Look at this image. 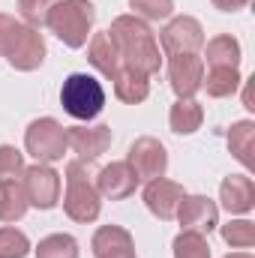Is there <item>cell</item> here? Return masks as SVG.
<instances>
[{
    "label": "cell",
    "mask_w": 255,
    "mask_h": 258,
    "mask_svg": "<svg viewBox=\"0 0 255 258\" xmlns=\"http://www.w3.org/2000/svg\"><path fill=\"white\" fill-rule=\"evenodd\" d=\"M108 39L114 42L117 54H120V63H126L129 69H138L144 75L156 72L159 69V45L150 33V27L144 21H138L135 15H120L114 18L111 30H108Z\"/></svg>",
    "instance_id": "6da1fadb"
},
{
    "label": "cell",
    "mask_w": 255,
    "mask_h": 258,
    "mask_svg": "<svg viewBox=\"0 0 255 258\" xmlns=\"http://www.w3.org/2000/svg\"><path fill=\"white\" fill-rule=\"evenodd\" d=\"M93 18H96V9L87 0H57L48 12V27L69 48H81L90 36Z\"/></svg>",
    "instance_id": "7a4b0ae2"
},
{
    "label": "cell",
    "mask_w": 255,
    "mask_h": 258,
    "mask_svg": "<svg viewBox=\"0 0 255 258\" xmlns=\"http://www.w3.org/2000/svg\"><path fill=\"white\" fill-rule=\"evenodd\" d=\"M63 207L69 219L75 222H93L99 216V189L90 180V171L81 162H69L66 165V198Z\"/></svg>",
    "instance_id": "3957f363"
},
{
    "label": "cell",
    "mask_w": 255,
    "mask_h": 258,
    "mask_svg": "<svg viewBox=\"0 0 255 258\" xmlns=\"http://www.w3.org/2000/svg\"><path fill=\"white\" fill-rule=\"evenodd\" d=\"M60 102H63L66 114H72L75 120H93L102 111V105H105V90H102V84L93 75L72 72L63 81Z\"/></svg>",
    "instance_id": "277c9868"
},
{
    "label": "cell",
    "mask_w": 255,
    "mask_h": 258,
    "mask_svg": "<svg viewBox=\"0 0 255 258\" xmlns=\"http://www.w3.org/2000/svg\"><path fill=\"white\" fill-rule=\"evenodd\" d=\"M24 144H27V150L45 165V162H57V159H63L66 153V129L57 123V120H51V117H42V120H36V123H30L27 129V135H24Z\"/></svg>",
    "instance_id": "5b68a950"
},
{
    "label": "cell",
    "mask_w": 255,
    "mask_h": 258,
    "mask_svg": "<svg viewBox=\"0 0 255 258\" xmlns=\"http://www.w3.org/2000/svg\"><path fill=\"white\" fill-rule=\"evenodd\" d=\"M129 165H132V171H135V177H138V183L141 180H156V177H162L165 174V165H168V156H165V147L156 141V138H138L135 144H132V150H129Z\"/></svg>",
    "instance_id": "8992f818"
},
{
    "label": "cell",
    "mask_w": 255,
    "mask_h": 258,
    "mask_svg": "<svg viewBox=\"0 0 255 258\" xmlns=\"http://www.w3.org/2000/svg\"><path fill=\"white\" fill-rule=\"evenodd\" d=\"M21 183H24L27 201H30L33 207L48 210V207H54L57 198H60V177H57V171H51V168L42 165V162L33 165V168H27Z\"/></svg>",
    "instance_id": "52a82bcc"
},
{
    "label": "cell",
    "mask_w": 255,
    "mask_h": 258,
    "mask_svg": "<svg viewBox=\"0 0 255 258\" xmlns=\"http://www.w3.org/2000/svg\"><path fill=\"white\" fill-rule=\"evenodd\" d=\"M204 45L201 24L195 18H174L162 30V48L165 54H195Z\"/></svg>",
    "instance_id": "ba28073f"
},
{
    "label": "cell",
    "mask_w": 255,
    "mask_h": 258,
    "mask_svg": "<svg viewBox=\"0 0 255 258\" xmlns=\"http://www.w3.org/2000/svg\"><path fill=\"white\" fill-rule=\"evenodd\" d=\"M168 78H171L174 93L180 99H189L192 93L201 87L204 63L195 54H171V60H168Z\"/></svg>",
    "instance_id": "9c48e42d"
},
{
    "label": "cell",
    "mask_w": 255,
    "mask_h": 258,
    "mask_svg": "<svg viewBox=\"0 0 255 258\" xmlns=\"http://www.w3.org/2000/svg\"><path fill=\"white\" fill-rule=\"evenodd\" d=\"M183 225V231H195V234H204L216 225V204L204 195H183V201L177 204V213H174Z\"/></svg>",
    "instance_id": "30bf717a"
},
{
    "label": "cell",
    "mask_w": 255,
    "mask_h": 258,
    "mask_svg": "<svg viewBox=\"0 0 255 258\" xmlns=\"http://www.w3.org/2000/svg\"><path fill=\"white\" fill-rule=\"evenodd\" d=\"M66 144L81 156V159H96L111 147V126H72L66 129Z\"/></svg>",
    "instance_id": "8fae6325"
},
{
    "label": "cell",
    "mask_w": 255,
    "mask_h": 258,
    "mask_svg": "<svg viewBox=\"0 0 255 258\" xmlns=\"http://www.w3.org/2000/svg\"><path fill=\"white\" fill-rule=\"evenodd\" d=\"M180 201H183V186H177V183H171V180H165V177L150 180L147 189H144V204H147V210H150L153 216H159V219H171V216L177 213V204H180Z\"/></svg>",
    "instance_id": "7c38bea8"
},
{
    "label": "cell",
    "mask_w": 255,
    "mask_h": 258,
    "mask_svg": "<svg viewBox=\"0 0 255 258\" xmlns=\"http://www.w3.org/2000/svg\"><path fill=\"white\" fill-rule=\"evenodd\" d=\"M42 57H45V42L36 33V27H21V33L15 36V42H12V48L6 54V60L15 69L30 72V69H36L42 63Z\"/></svg>",
    "instance_id": "4fadbf2b"
},
{
    "label": "cell",
    "mask_w": 255,
    "mask_h": 258,
    "mask_svg": "<svg viewBox=\"0 0 255 258\" xmlns=\"http://www.w3.org/2000/svg\"><path fill=\"white\" fill-rule=\"evenodd\" d=\"M135 186H138V177H135L129 162H111L96 177L99 195H108V198H129L135 192Z\"/></svg>",
    "instance_id": "5bb4252c"
},
{
    "label": "cell",
    "mask_w": 255,
    "mask_h": 258,
    "mask_svg": "<svg viewBox=\"0 0 255 258\" xmlns=\"http://www.w3.org/2000/svg\"><path fill=\"white\" fill-rule=\"evenodd\" d=\"M93 255L96 258H135L132 237L120 225H102L93 234Z\"/></svg>",
    "instance_id": "9a60e30c"
},
{
    "label": "cell",
    "mask_w": 255,
    "mask_h": 258,
    "mask_svg": "<svg viewBox=\"0 0 255 258\" xmlns=\"http://www.w3.org/2000/svg\"><path fill=\"white\" fill-rule=\"evenodd\" d=\"M219 195H222V207L228 213H246L255 204V186H252V180L243 177V174L225 177L222 186H219Z\"/></svg>",
    "instance_id": "2e32d148"
},
{
    "label": "cell",
    "mask_w": 255,
    "mask_h": 258,
    "mask_svg": "<svg viewBox=\"0 0 255 258\" xmlns=\"http://www.w3.org/2000/svg\"><path fill=\"white\" fill-rule=\"evenodd\" d=\"M87 60L96 66L105 78H117V72L123 69L120 66V54H117V48H114V42L108 39V33H96L93 39H90V48H87Z\"/></svg>",
    "instance_id": "e0dca14e"
},
{
    "label": "cell",
    "mask_w": 255,
    "mask_h": 258,
    "mask_svg": "<svg viewBox=\"0 0 255 258\" xmlns=\"http://www.w3.org/2000/svg\"><path fill=\"white\" fill-rule=\"evenodd\" d=\"M27 192H24V183L21 177H12V180H3L0 183V222H15L27 213Z\"/></svg>",
    "instance_id": "ac0fdd59"
},
{
    "label": "cell",
    "mask_w": 255,
    "mask_h": 258,
    "mask_svg": "<svg viewBox=\"0 0 255 258\" xmlns=\"http://www.w3.org/2000/svg\"><path fill=\"white\" fill-rule=\"evenodd\" d=\"M114 93H117V99H123V102H144L147 99V93H150V84H147V75L144 72H138V69H129L123 66L120 72H117V78H114Z\"/></svg>",
    "instance_id": "d6986e66"
},
{
    "label": "cell",
    "mask_w": 255,
    "mask_h": 258,
    "mask_svg": "<svg viewBox=\"0 0 255 258\" xmlns=\"http://www.w3.org/2000/svg\"><path fill=\"white\" fill-rule=\"evenodd\" d=\"M201 117H204V111H201V105L192 102V99H180V102H174V105H171V114H168L171 129L180 132V135L195 132V129L201 126Z\"/></svg>",
    "instance_id": "ffe728a7"
},
{
    "label": "cell",
    "mask_w": 255,
    "mask_h": 258,
    "mask_svg": "<svg viewBox=\"0 0 255 258\" xmlns=\"http://www.w3.org/2000/svg\"><path fill=\"white\" fill-rule=\"evenodd\" d=\"M207 63H210V69H216V66L237 69V63H240V45H237V39H231V36L210 39L207 42Z\"/></svg>",
    "instance_id": "44dd1931"
},
{
    "label": "cell",
    "mask_w": 255,
    "mask_h": 258,
    "mask_svg": "<svg viewBox=\"0 0 255 258\" xmlns=\"http://www.w3.org/2000/svg\"><path fill=\"white\" fill-rule=\"evenodd\" d=\"M201 84L207 87L210 96L222 99V96H231V93L237 90L240 75H237V69H231V66H216V69L207 72V78H201Z\"/></svg>",
    "instance_id": "7402d4cb"
},
{
    "label": "cell",
    "mask_w": 255,
    "mask_h": 258,
    "mask_svg": "<svg viewBox=\"0 0 255 258\" xmlns=\"http://www.w3.org/2000/svg\"><path fill=\"white\" fill-rule=\"evenodd\" d=\"M228 147H231V153L249 168L252 165V147H255V126L249 120H243V123H234L231 132H228Z\"/></svg>",
    "instance_id": "603a6c76"
},
{
    "label": "cell",
    "mask_w": 255,
    "mask_h": 258,
    "mask_svg": "<svg viewBox=\"0 0 255 258\" xmlns=\"http://www.w3.org/2000/svg\"><path fill=\"white\" fill-rule=\"evenodd\" d=\"M36 258H78V243L69 234H51L39 243Z\"/></svg>",
    "instance_id": "cb8c5ba5"
},
{
    "label": "cell",
    "mask_w": 255,
    "mask_h": 258,
    "mask_svg": "<svg viewBox=\"0 0 255 258\" xmlns=\"http://www.w3.org/2000/svg\"><path fill=\"white\" fill-rule=\"evenodd\" d=\"M174 258H210V246H207L204 234L183 231L174 240Z\"/></svg>",
    "instance_id": "d4e9b609"
},
{
    "label": "cell",
    "mask_w": 255,
    "mask_h": 258,
    "mask_svg": "<svg viewBox=\"0 0 255 258\" xmlns=\"http://www.w3.org/2000/svg\"><path fill=\"white\" fill-rule=\"evenodd\" d=\"M30 252V243L15 228H0V258H24Z\"/></svg>",
    "instance_id": "484cf974"
},
{
    "label": "cell",
    "mask_w": 255,
    "mask_h": 258,
    "mask_svg": "<svg viewBox=\"0 0 255 258\" xmlns=\"http://www.w3.org/2000/svg\"><path fill=\"white\" fill-rule=\"evenodd\" d=\"M54 0H18V12L30 27H42L48 24V12H51Z\"/></svg>",
    "instance_id": "4316f807"
},
{
    "label": "cell",
    "mask_w": 255,
    "mask_h": 258,
    "mask_svg": "<svg viewBox=\"0 0 255 258\" xmlns=\"http://www.w3.org/2000/svg\"><path fill=\"white\" fill-rule=\"evenodd\" d=\"M222 237H225L231 246L246 249V246H252L255 243V225L252 222H246V219H240V222H228V225L222 228Z\"/></svg>",
    "instance_id": "83f0119b"
},
{
    "label": "cell",
    "mask_w": 255,
    "mask_h": 258,
    "mask_svg": "<svg viewBox=\"0 0 255 258\" xmlns=\"http://www.w3.org/2000/svg\"><path fill=\"white\" fill-rule=\"evenodd\" d=\"M129 6L135 9V15H144L150 21H159V18H168L174 3L171 0H129Z\"/></svg>",
    "instance_id": "f1b7e54d"
},
{
    "label": "cell",
    "mask_w": 255,
    "mask_h": 258,
    "mask_svg": "<svg viewBox=\"0 0 255 258\" xmlns=\"http://www.w3.org/2000/svg\"><path fill=\"white\" fill-rule=\"evenodd\" d=\"M21 171H24V159H21V153H18L15 147L3 144V147H0V183L18 177Z\"/></svg>",
    "instance_id": "f546056e"
},
{
    "label": "cell",
    "mask_w": 255,
    "mask_h": 258,
    "mask_svg": "<svg viewBox=\"0 0 255 258\" xmlns=\"http://www.w3.org/2000/svg\"><path fill=\"white\" fill-rule=\"evenodd\" d=\"M18 33H21V24L15 18H9V15H0V57L9 54V48H12Z\"/></svg>",
    "instance_id": "4dcf8cb0"
},
{
    "label": "cell",
    "mask_w": 255,
    "mask_h": 258,
    "mask_svg": "<svg viewBox=\"0 0 255 258\" xmlns=\"http://www.w3.org/2000/svg\"><path fill=\"white\" fill-rule=\"evenodd\" d=\"M249 0H213V6L216 9H225V12H234V9H240V6H246Z\"/></svg>",
    "instance_id": "1f68e13d"
},
{
    "label": "cell",
    "mask_w": 255,
    "mask_h": 258,
    "mask_svg": "<svg viewBox=\"0 0 255 258\" xmlns=\"http://www.w3.org/2000/svg\"><path fill=\"white\" fill-rule=\"evenodd\" d=\"M228 258H252L249 252H234V255H228Z\"/></svg>",
    "instance_id": "d6a6232c"
}]
</instances>
